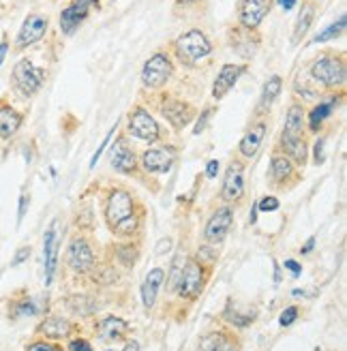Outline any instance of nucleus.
<instances>
[{"mask_svg":"<svg viewBox=\"0 0 347 351\" xmlns=\"http://www.w3.org/2000/svg\"><path fill=\"white\" fill-rule=\"evenodd\" d=\"M106 221L118 236H133L140 230V213L127 189H112L106 202Z\"/></svg>","mask_w":347,"mask_h":351,"instance_id":"f257e3e1","label":"nucleus"},{"mask_svg":"<svg viewBox=\"0 0 347 351\" xmlns=\"http://www.w3.org/2000/svg\"><path fill=\"white\" fill-rule=\"evenodd\" d=\"M174 49H176V56L180 62L189 64V66H195L202 60H206L211 56L213 51V43L206 34L198 28H191L187 32H182L180 37L174 43Z\"/></svg>","mask_w":347,"mask_h":351,"instance_id":"f03ea898","label":"nucleus"},{"mask_svg":"<svg viewBox=\"0 0 347 351\" xmlns=\"http://www.w3.org/2000/svg\"><path fill=\"white\" fill-rule=\"evenodd\" d=\"M311 77L324 88H341L345 84V60L339 54H324L311 64Z\"/></svg>","mask_w":347,"mask_h":351,"instance_id":"7ed1b4c3","label":"nucleus"},{"mask_svg":"<svg viewBox=\"0 0 347 351\" xmlns=\"http://www.w3.org/2000/svg\"><path fill=\"white\" fill-rule=\"evenodd\" d=\"M206 280H208V272L202 266V261L187 259L182 274H180V280L176 285V293L180 298H184V300H198L200 293L204 291Z\"/></svg>","mask_w":347,"mask_h":351,"instance_id":"20e7f679","label":"nucleus"},{"mask_svg":"<svg viewBox=\"0 0 347 351\" xmlns=\"http://www.w3.org/2000/svg\"><path fill=\"white\" fill-rule=\"evenodd\" d=\"M174 75V64L169 60L167 54H163V51H157V54H152L144 69H142V84L146 88H150V90H159V88H163Z\"/></svg>","mask_w":347,"mask_h":351,"instance_id":"39448f33","label":"nucleus"},{"mask_svg":"<svg viewBox=\"0 0 347 351\" xmlns=\"http://www.w3.org/2000/svg\"><path fill=\"white\" fill-rule=\"evenodd\" d=\"M45 71L39 66H34L28 58H22L13 66V84L24 97H32L39 93V88L43 86Z\"/></svg>","mask_w":347,"mask_h":351,"instance_id":"423d86ee","label":"nucleus"},{"mask_svg":"<svg viewBox=\"0 0 347 351\" xmlns=\"http://www.w3.org/2000/svg\"><path fill=\"white\" fill-rule=\"evenodd\" d=\"M129 133L137 139H142V142H148V144H154L161 139V129L157 125V120H154L144 108H135L131 114H129V125H127Z\"/></svg>","mask_w":347,"mask_h":351,"instance_id":"0eeeda50","label":"nucleus"},{"mask_svg":"<svg viewBox=\"0 0 347 351\" xmlns=\"http://www.w3.org/2000/svg\"><path fill=\"white\" fill-rule=\"evenodd\" d=\"M245 197V163L232 161L225 169L221 184V199L228 204H236Z\"/></svg>","mask_w":347,"mask_h":351,"instance_id":"6e6552de","label":"nucleus"},{"mask_svg":"<svg viewBox=\"0 0 347 351\" xmlns=\"http://www.w3.org/2000/svg\"><path fill=\"white\" fill-rule=\"evenodd\" d=\"M234 223V208L232 206H221L217 208L213 217L208 219L206 227H204V238L211 244H221L225 238H228L230 230Z\"/></svg>","mask_w":347,"mask_h":351,"instance_id":"1a4fd4ad","label":"nucleus"},{"mask_svg":"<svg viewBox=\"0 0 347 351\" xmlns=\"http://www.w3.org/2000/svg\"><path fill=\"white\" fill-rule=\"evenodd\" d=\"M67 263H69V268L77 274H86L95 270L97 261H95V253L91 249L88 240L86 238L71 240V244H69V249H67Z\"/></svg>","mask_w":347,"mask_h":351,"instance_id":"9d476101","label":"nucleus"},{"mask_svg":"<svg viewBox=\"0 0 347 351\" xmlns=\"http://www.w3.org/2000/svg\"><path fill=\"white\" fill-rule=\"evenodd\" d=\"M272 0H238V22L242 28L255 30L270 13Z\"/></svg>","mask_w":347,"mask_h":351,"instance_id":"9b49d317","label":"nucleus"},{"mask_svg":"<svg viewBox=\"0 0 347 351\" xmlns=\"http://www.w3.org/2000/svg\"><path fill=\"white\" fill-rule=\"evenodd\" d=\"M47 32V17L43 15H37V13H32L28 15L20 32H17V39H15V47H30L34 43H39L43 39V34Z\"/></svg>","mask_w":347,"mask_h":351,"instance_id":"f8f14e48","label":"nucleus"},{"mask_svg":"<svg viewBox=\"0 0 347 351\" xmlns=\"http://www.w3.org/2000/svg\"><path fill=\"white\" fill-rule=\"evenodd\" d=\"M161 114L165 116V120L174 129H184L191 120L195 116V110L191 108L189 103L178 101V99H165L161 105Z\"/></svg>","mask_w":347,"mask_h":351,"instance_id":"ddd939ff","label":"nucleus"},{"mask_svg":"<svg viewBox=\"0 0 347 351\" xmlns=\"http://www.w3.org/2000/svg\"><path fill=\"white\" fill-rule=\"evenodd\" d=\"M279 148H281V154H285L294 165L304 167L307 156H309V146H307L304 135H285V133H281Z\"/></svg>","mask_w":347,"mask_h":351,"instance_id":"4468645a","label":"nucleus"},{"mask_svg":"<svg viewBox=\"0 0 347 351\" xmlns=\"http://www.w3.org/2000/svg\"><path fill=\"white\" fill-rule=\"evenodd\" d=\"M95 3L93 0H73L62 13H60V28L64 34H71L86 17H88V11Z\"/></svg>","mask_w":347,"mask_h":351,"instance_id":"2eb2a0df","label":"nucleus"},{"mask_svg":"<svg viewBox=\"0 0 347 351\" xmlns=\"http://www.w3.org/2000/svg\"><path fill=\"white\" fill-rule=\"evenodd\" d=\"M245 71H247V64H223L215 84H213V97L217 101L223 99L236 86V82Z\"/></svg>","mask_w":347,"mask_h":351,"instance_id":"dca6fc26","label":"nucleus"},{"mask_svg":"<svg viewBox=\"0 0 347 351\" xmlns=\"http://www.w3.org/2000/svg\"><path fill=\"white\" fill-rule=\"evenodd\" d=\"M266 133H268L266 120H259V122H255V125H251V129L245 135H242L240 144H238L240 156H245V159H253V156L257 154V150L262 148V142H264Z\"/></svg>","mask_w":347,"mask_h":351,"instance_id":"f3484780","label":"nucleus"},{"mask_svg":"<svg viewBox=\"0 0 347 351\" xmlns=\"http://www.w3.org/2000/svg\"><path fill=\"white\" fill-rule=\"evenodd\" d=\"M110 159H112V167L120 173H133L137 169V156L125 137H118V142L112 148Z\"/></svg>","mask_w":347,"mask_h":351,"instance_id":"a211bd4d","label":"nucleus"},{"mask_svg":"<svg viewBox=\"0 0 347 351\" xmlns=\"http://www.w3.org/2000/svg\"><path fill=\"white\" fill-rule=\"evenodd\" d=\"M268 178L272 186H285L291 178H296V165H294L285 154L274 152L270 159Z\"/></svg>","mask_w":347,"mask_h":351,"instance_id":"6ab92c4d","label":"nucleus"},{"mask_svg":"<svg viewBox=\"0 0 347 351\" xmlns=\"http://www.w3.org/2000/svg\"><path fill=\"white\" fill-rule=\"evenodd\" d=\"M142 165L148 173H167L174 165V152L169 148H150L142 154Z\"/></svg>","mask_w":347,"mask_h":351,"instance_id":"aec40b11","label":"nucleus"},{"mask_svg":"<svg viewBox=\"0 0 347 351\" xmlns=\"http://www.w3.org/2000/svg\"><path fill=\"white\" fill-rule=\"evenodd\" d=\"M198 351H240V345L234 339L232 332L215 330V332H211V335L202 337Z\"/></svg>","mask_w":347,"mask_h":351,"instance_id":"412c9836","label":"nucleus"},{"mask_svg":"<svg viewBox=\"0 0 347 351\" xmlns=\"http://www.w3.org/2000/svg\"><path fill=\"white\" fill-rule=\"evenodd\" d=\"M230 43H232L234 51H238L242 58H253L255 49L259 45V39H257V34L253 30L238 26V28H234L230 32Z\"/></svg>","mask_w":347,"mask_h":351,"instance_id":"4be33fe9","label":"nucleus"},{"mask_svg":"<svg viewBox=\"0 0 347 351\" xmlns=\"http://www.w3.org/2000/svg\"><path fill=\"white\" fill-rule=\"evenodd\" d=\"M43 255H45V280L51 283L56 272V257H58V238H56V223H51V227L45 232L43 238Z\"/></svg>","mask_w":347,"mask_h":351,"instance_id":"5701e85b","label":"nucleus"},{"mask_svg":"<svg viewBox=\"0 0 347 351\" xmlns=\"http://www.w3.org/2000/svg\"><path fill=\"white\" fill-rule=\"evenodd\" d=\"M163 278H165L163 268H152L146 274L144 285H142V300H144V306L146 308H152L154 302H157V295H159V289L163 285Z\"/></svg>","mask_w":347,"mask_h":351,"instance_id":"b1692460","label":"nucleus"},{"mask_svg":"<svg viewBox=\"0 0 347 351\" xmlns=\"http://www.w3.org/2000/svg\"><path fill=\"white\" fill-rule=\"evenodd\" d=\"M337 99L333 97V99H326V101H320L313 110H311V114L307 116L309 120H307V125H309V131H313V133H320V129L324 127V122H326V118L331 116L333 112H335V108H337Z\"/></svg>","mask_w":347,"mask_h":351,"instance_id":"393cba45","label":"nucleus"},{"mask_svg":"<svg viewBox=\"0 0 347 351\" xmlns=\"http://www.w3.org/2000/svg\"><path fill=\"white\" fill-rule=\"evenodd\" d=\"M281 88H283V80L279 75H270L262 88V97H259V101H257L255 114H266L270 110V105L274 103V99L281 95Z\"/></svg>","mask_w":347,"mask_h":351,"instance_id":"a878e982","label":"nucleus"},{"mask_svg":"<svg viewBox=\"0 0 347 351\" xmlns=\"http://www.w3.org/2000/svg\"><path fill=\"white\" fill-rule=\"evenodd\" d=\"M20 127H22V114L13 110L11 105L0 103V135L11 137L20 131Z\"/></svg>","mask_w":347,"mask_h":351,"instance_id":"bb28decb","label":"nucleus"},{"mask_svg":"<svg viewBox=\"0 0 347 351\" xmlns=\"http://www.w3.org/2000/svg\"><path fill=\"white\" fill-rule=\"evenodd\" d=\"M304 127H307V112L300 103H294L287 110L285 116V135H304Z\"/></svg>","mask_w":347,"mask_h":351,"instance_id":"cd10ccee","label":"nucleus"},{"mask_svg":"<svg viewBox=\"0 0 347 351\" xmlns=\"http://www.w3.org/2000/svg\"><path fill=\"white\" fill-rule=\"evenodd\" d=\"M129 332V324L120 317H106L99 326V337L103 341H120L123 337H127Z\"/></svg>","mask_w":347,"mask_h":351,"instance_id":"c85d7f7f","label":"nucleus"},{"mask_svg":"<svg viewBox=\"0 0 347 351\" xmlns=\"http://www.w3.org/2000/svg\"><path fill=\"white\" fill-rule=\"evenodd\" d=\"M71 330H73V326L62 317H47L39 326V332L47 339H64L71 335Z\"/></svg>","mask_w":347,"mask_h":351,"instance_id":"c756f323","label":"nucleus"},{"mask_svg":"<svg viewBox=\"0 0 347 351\" xmlns=\"http://www.w3.org/2000/svg\"><path fill=\"white\" fill-rule=\"evenodd\" d=\"M313 17H315V13H313V5H307V7L300 11V15H298L296 28H294V43H298V41L304 37L307 30L311 28V24H313Z\"/></svg>","mask_w":347,"mask_h":351,"instance_id":"7c9ffc66","label":"nucleus"},{"mask_svg":"<svg viewBox=\"0 0 347 351\" xmlns=\"http://www.w3.org/2000/svg\"><path fill=\"white\" fill-rule=\"evenodd\" d=\"M345 26H347V22H345V15H341L339 17V22H335V24H331L326 30H322L318 37L313 39V43H326V41H331V39H337V37H341L343 34V30H345Z\"/></svg>","mask_w":347,"mask_h":351,"instance_id":"2f4dec72","label":"nucleus"},{"mask_svg":"<svg viewBox=\"0 0 347 351\" xmlns=\"http://www.w3.org/2000/svg\"><path fill=\"white\" fill-rule=\"evenodd\" d=\"M223 317L228 319L234 328H247L249 324H253L255 322V313H240V311H232L230 306L225 308V313H223Z\"/></svg>","mask_w":347,"mask_h":351,"instance_id":"473e14b6","label":"nucleus"},{"mask_svg":"<svg viewBox=\"0 0 347 351\" xmlns=\"http://www.w3.org/2000/svg\"><path fill=\"white\" fill-rule=\"evenodd\" d=\"M116 257L120 263H125L127 268H131L133 263L137 261V257H140V251H137L135 244H118L116 247Z\"/></svg>","mask_w":347,"mask_h":351,"instance_id":"72a5a7b5","label":"nucleus"},{"mask_svg":"<svg viewBox=\"0 0 347 351\" xmlns=\"http://www.w3.org/2000/svg\"><path fill=\"white\" fill-rule=\"evenodd\" d=\"M184 255H176L171 261V270H169V289L176 291V285L180 280V274H182V268H184Z\"/></svg>","mask_w":347,"mask_h":351,"instance_id":"f704fd0d","label":"nucleus"},{"mask_svg":"<svg viewBox=\"0 0 347 351\" xmlns=\"http://www.w3.org/2000/svg\"><path fill=\"white\" fill-rule=\"evenodd\" d=\"M93 278H95V283H99V285H110L118 278V274H116V270L112 266H101V268L95 270Z\"/></svg>","mask_w":347,"mask_h":351,"instance_id":"c9c22d12","label":"nucleus"},{"mask_svg":"<svg viewBox=\"0 0 347 351\" xmlns=\"http://www.w3.org/2000/svg\"><path fill=\"white\" fill-rule=\"evenodd\" d=\"M279 206H281V202L276 199L274 195H268V197L257 202V210H259V213H274V210H279Z\"/></svg>","mask_w":347,"mask_h":351,"instance_id":"e433bc0d","label":"nucleus"},{"mask_svg":"<svg viewBox=\"0 0 347 351\" xmlns=\"http://www.w3.org/2000/svg\"><path fill=\"white\" fill-rule=\"evenodd\" d=\"M215 114V108H206L202 114H200V118H198V125L193 127V133L195 135H200L206 127H208V120H211V116Z\"/></svg>","mask_w":347,"mask_h":351,"instance_id":"4c0bfd02","label":"nucleus"},{"mask_svg":"<svg viewBox=\"0 0 347 351\" xmlns=\"http://www.w3.org/2000/svg\"><path fill=\"white\" fill-rule=\"evenodd\" d=\"M296 319H298V308H296V306H289V308H285V311H283L279 324H281L283 328H287V326H291Z\"/></svg>","mask_w":347,"mask_h":351,"instance_id":"58836bf2","label":"nucleus"},{"mask_svg":"<svg viewBox=\"0 0 347 351\" xmlns=\"http://www.w3.org/2000/svg\"><path fill=\"white\" fill-rule=\"evenodd\" d=\"M114 131H116V125H114V129H110V133L106 135V139H103V142H101V146L97 148V152L93 154V161H91V167H95V165H97V161L101 159V154H103V150H106V148H108V142H110V139H112Z\"/></svg>","mask_w":347,"mask_h":351,"instance_id":"ea45409f","label":"nucleus"},{"mask_svg":"<svg viewBox=\"0 0 347 351\" xmlns=\"http://www.w3.org/2000/svg\"><path fill=\"white\" fill-rule=\"evenodd\" d=\"M26 351H62V347L54 345V343H45V341H39V343H32L28 345Z\"/></svg>","mask_w":347,"mask_h":351,"instance_id":"a19ab883","label":"nucleus"},{"mask_svg":"<svg viewBox=\"0 0 347 351\" xmlns=\"http://www.w3.org/2000/svg\"><path fill=\"white\" fill-rule=\"evenodd\" d=\"M20 315H34L37 313V306H34V302L32 300H24V302H20L17 304V308H15Z\"/></svg>","mask_w":347,"mask_h":351,"instance_id":"79ce46f5","label":"nucleus"},{"mask_svg":"<svg viewBox=\"0 0 347 351\" xmlns=\"http://www.w3.org/2000/svg\"><path fill=\"white\" fill-rule=\"evenodd\" d=\"M324 148H326V137H320L318 139V144H315V163H324L326 159V154H324Z\"/></svg>","mask_w":347,"mask_h":351,"instance_id":"37998d69","label":"nucleus"},{"mask_svg":"<svg viewBox=\"0 0 347 351\" xmlns=\"http://www.w3.org/2000/svg\"><path fill=\"white\" fill-rule=\"evenodd\" d=\"M69 349H71V351H93L91 343H88V341H84V339H75V341H71V345H69Z\"/></svg>","mask_w":347,"mask_h":351,"instance_id":"c03bdc74","label":"nucleus"},{"mask_svg":"<svg viewBox=\"0 0 347 351\" xmlns=\"http://www.w3.org/2000/svg\"><path fill=\"white\" fill-rule=\"evenodd\" d=\"M28 255H30V247L20 249V251L15 253V257H13V266H20V263H24V259H28Z\"/></svg>","mask_w":347,"mask_h":351,"instance_id":"a18cd8bd","label":"nucleus"},{"mask_svg":"<svg viewBox=\"0 0 347 351\" xmlns=\"http://www.w3.org/2000/svg\"><path fill=\"white\" fill-rule=\"evenodd\" d=\"M217 173H219V161H217V159L208 161V165H206V176H208V178H217Z\"/></svg>","mask_w":347,"mask_h":351,"instance_id":"49530a36","label":"nucleus"},{"mask_svg":"<svg viewBox=\"0 0 347 351\" xmlns=\"http://www.w3.org/2000/svg\"><path fill=\"white\" fill-rule=\"evenodd\" d=\"M285 268H287L294 276H300V272H302V266H300V263L294 261V259H287V261H285Z\"/></svg>","mask_w":347,"mask_h":351,"instance_id":"de8ad7c7","label":"nucleus"},{"mask_svg":"<svg viewBox=\"0 0 347 351\" xmlns=\"http://www.w3.org/2000/svg\"><path fill=\"white\" fill-rule=\"evenodd\" d=\"M26 204H28V197L22 195V197H20V213H17V221H22V219H24V215H26Z\"/></svg>","mask_w":347,"mask_h":351,"instance_id":"09e8293b","label":"nucleus"},{"mask_svg":"<svg viewBox=\"0 0 347 351\" xmlns=\"http://www.w3.org/2000/svg\"><path fill=\"white\" fill-rule=\"evenodd\" d=\"M169 247H171V240H169V238H165V240H161V242H159V247H157V253L169 251Z\"/></svg>","mask_w":347,"mask_h":351,"instance_id":"8fccbe9b","label":"nucleus"},{"mask_svg":"<svg viewBox=\"0 0 347 351\" xmlns=\"http://www.w3.org/2000/svg\"><path fill=\"white\" fill-rule=\"evenodd\" d=\"M7 51H9V43H7V41H3V43H0V64L5 62V56H7Z\"/></svg>","mask_w":347,"mask_h":351,"instance_id":"3c124183","label":"nucleus"},{"mask_svg":"<svg viewBox=\"0 0 347 351\" xmlns=\"http://www.w3.org/2000/svg\"><path fill=\"white\" fill-rule=\"evenodd\" d=\"M313 247H315V238H309L307 244H304V249H302V255L311 253V251H313Z\"/></svg>","mask_w":347,"mask_h":351,"instance_id":"603ef678","label":"nucleus"},{"mask_svg":"<svg viewBox=\"0 0 347 351\" xmlns=\"http://www.w3.org/2000/svg\"><path fill=\"white\" fill-rule=\"evenodd\" d=\"M118 351H140V345H137V343L133 341V343H127L123 349H118Z\"/></svg>","mask_w":347,"mask_h":351,"instance_id":"864d4df0","label":"nucleus"},{"mask_svg":"<svg viewBox=\"0 0 347 351\" xmlns=\"http://www.w3.org/2000/svg\"><path fill=\"white\" fill-rule=\"evenodd\" d=\"M279 3H281V7H283V9H287V11H289V9H294V5H296V0H279Z\"/></svg>","mask_w":347,"mask_h":351,"instance_id":"5fc2aeb1","label":"nucleus"},{"mask_svg":"<svg viewBox=\"0 0 347 351\" xmlns=\"http://www.w3.org/2000/svg\"><path fill=\"white\" fill-rule=\"evenodd\" d=\"M176 3H178V5H193L195 0H176Z\"/></svg>","mask_w":347,"mask_h":351,"instance_id":"6e6d98bb","label":"nucleus"}]
</instances>
